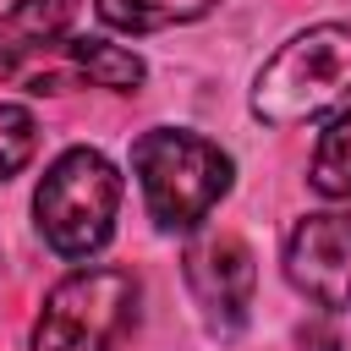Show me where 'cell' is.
Returning <instances> with one entry per match:
<instances>
[{"label": "cell", "instance_id": "cell-5", "mask_svg": "<svg viewBox=\"0 0 351 351\" xmlns=\"http://www.w3.org/2000/svg\"><path fill=\"white\" fill-rule=\"evenodd\" d=\"M186 291L203 313V324L214 335H236L252 313V291H258V258L236 230H203L192 236L186 258H181Z\"/></svg>", "mask_w": 351, "mask_h": 351}, {"label": "cell", "instance_id": "cell-7", "mask_svg": "<svg viewBox=\"0 0 351 351\" xmlns=\"http://www.w3.org/2000/svg\"><path fill=\"white\" fill-rule=\"evenodd\" d=\"M71 22H77V0H16L0 16V71H22L27 60L49 55Z\"/></svg>", "mask_w": 351, "mask_h": 351}, {"label": "cell", "instance_id": "cell-3", "mask_svg": "<svg viewBox=\"0 0 351 351\" xmlns=\"http://www.w3.org/2000/svg\"><path fill=\"white\" fill-rule=\"evenodd\" d=\"M115 208H121V170L99 148H66L33 192L38 236L60 258H93L115 236Z\"/></svg>", "mask_w": 351, "mask_h": 351}, {"label": "cell", "instance_id": "cell-6", "mask_svg": "<svg viewBox=\"0 0 351 351\" xmlns=\"http://www.w3.org/2000/svg\"><path fill=\"white\" fill-rule=\"evenodd\" d=\"M285 280L307 302L351 313V203L296 219V230L285 236Z\"/></svg>", "mask_w": 351, "mask_h": 351}, {"label": "cell", "instance_id": "cell-2", "mask_svg": "<svg viewBox=\"0 0 351 351\" xmlns=\"http://www.w3.org/2000/svg\"><path fill=\"white\" fill-rule=\"evenodd\" d=\"M351 99V22H318L285 38L252 77V115L263 126H302Z\"/></svg>", "mask_w": 351, "mask_h": 351}, {"label": "cell", "instance_id": "cell-9", "mask_svg": "<svg viewBox=\"0 0 351 351\" xmlns=\"http://www.w3.org/2000/svg\"><path fill=\"white\" fill-rule=\"evenodd\" d=\"M93 5L115 33H159V27H181V22L208 16L219 0H93Z\"/></svg>", "mask_w": 351, "mask_h": 351}, {"label": "cell", "instance_id": "cell-11", "mask_svg": "<svg viewBox=\"0 0 351 351\" xmlns=\"http://www.w3.org/2000/svg\"><path fill=\"white\" fill-rule=\"evenodd\" d=\"M38 148V121L27 104H5L0 99V181H11Z\"/></svg>", "mask_w": 351, "mask_h": 351}, {"label": "cell", "instance_id": "cell-4", "mask_svg": "<svg viewBox=\"0 0 351 351\" xmlns=\"http://www.w3.org/2000/svg\"><path fill=\"white\" fill-rule=\"evenodd\" d=\"M137 324V280L126 269L66 274L33 324V351H110Z\"/></svg>", "mask_w": 351, "mask_h": 351}, {"label": "cell", "instance_id": "cell-10", "mask_svg": "<svg viewBox=\"0 0 351 351\" xmlns=\"http://www.w3.org/2000/svg\"><path fill=\"white\" fill-rule=\"evenodd\" d=\"M307 181H313V192L351 203V110H340V115L324 126V137H318V148H313Z\"/></svg>", "mask_w": 351, "mask_h": 351}, {"label": "cell", "instance_id": "cell-1", "mask_svg": "<svg viewBox=\"0 0 351 351\" xmlns=\"http://www.w3.org/2000/svg\"><path fill=\"white\" fill-rule=\"evenodd\" d=\"M132 176L143 186L148 219L159 230H197L230 192L236 165L219 143L186 126H154L132 143Z\"/></svg>", "mask_w": 351, "mask_h": 351}, {"label": "cell", "instance_id": "cell-8", "mask_svg": "<svg viewBox=\"0 0 351 351\" xmlns=\"http://www.w3.org/2000/svg\"><path fill=\"white\" fill-rule=\"evenodd\" d=\"M60 60L71 66L77 82H93V88H110V93H137L148 66L137 49L126 44H104V38H66L60 44Z\"/></svg>", "mask_w": 351, "mask_h": 351}]
</instances>
